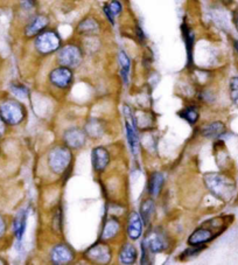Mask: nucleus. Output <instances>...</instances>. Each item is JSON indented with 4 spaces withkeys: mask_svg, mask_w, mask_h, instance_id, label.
<instances>
[{
    "mask_svg": "<svg viewBox=\"0 0 238 265\" xmlns=\"http://www.w3.org/2000/svg\"><path fill=\"white\" fill-rule=\"evenodd\" d=\"M207 188L222 201H229L235 192V184L230 178L219 173H209L204 175Z\"/></svg>",
    "mask_w": 238,
    "mask_h": 265,
    "instance_id": "1",
    "label": "nucleus"
},
{
    "mask_svg": "<svg viewBox=\"0 0 238 265\" xmlns=\"http://www.w3.org/2000/svg\"><path fill=\"white\" fill-rule=\"evenodd\" d=\"M223 218H215V220H210L207 222V225L209 226L208 228L206 227H202V228H199L198 230L194 231L191 236H189V239H188V242L192 246H201V244L203 243H207L209 241H211V239H214V237H216L217 234L214 233V229H219L221 231H223L222 229L224 228L223 226Z\"/></svg>",
    "mask_w": 238,
    "mask_h": 265,
    "instance_id": "2",
    "label": "nucleus"
},
{
    "mask_svg": "<svg viewBox=\"0 0 238 265\" xmlns=\"http://www.w3.org/2000/svg\"><path fill=\"white\" fill-rule=\"evenodd\" d=\"M72 163V152L65 146L53 148L48 156V165L56 174H62Z\"/></svg>",
    "mask_w": 238,
    "mask_h": 265,
    "instance_id": "3",
    "label": "nucleus"
},
{
    "mask_svg": "<svg viewBox=\"0 0 238 265\" xmlns=\"http://www.w3.org/2000/svg\"><path fill=\"white\" fill-rule=\"evenodd\" d=\"M0 117L8 125H16V124H20L23 121V107L14 99H7L0 105Z\"/></svg>",
    "mask_w": 238,
    "mask_h": 265,
    "instance_id": "4",
    "label": "nucleus"
},
{
    "mask_svg": "<svg viewBox=\"0 0 238 265\" xmlns=\"http://www.w3.org/2000/svg\"><path fill=\"white\" fill-rule=\"evenodd\" d=\"M61 46V39L54 31L41 32L36 35L35 39V48L40 54H52L56 52Z\"/></svg>",
    "mask_w": 238,
    "mask_h": 265,
    "instance_id": "5",
    "label": "nucleus"
},
{
    "mask_svg": "<svg viewBox=\"0 0 238 265\" xmlns=\"http://www.w3.org/2000/svg\"><path fill=\"white\" fill-rule=\"evenodd\" d=\"M57 61L61 65L67 68H75L81 63L82 52L75 45H67L62 47L57 54Z\"/></svg>",
    "mask_w": 238,
    "mask_h": 265,
    "instance_id": "6",
    "label": "nucleus"
},
{
    "mask_svg": "<svg viewBox=\"0 0 238 265\" xmlns=\"http://www.w3.org/2000/svg\"><path fill=\"white\" fill-rule=\"evenodd\" d=\"M49 80H51L53 84L59 86V88H68L73 81V73L69 68L61 65L60 68L53 70L51 75H49Z\"/></svg>",
    "mask_w": 238,
    "mask_h": 265,
    "instance_id": "7",
    "label": "nucleus"
},
{
    "mask_svg": "<svg viewBox=\"0 0 238 265\" xmlns=\"http://www.w3.org/2000/svg\"><path fill=\"white\" fill-rule=\"evenodd\" d=\"M85 140H87V135L79 127H72L64 132V142L70 148L82 147L85 144Z\"/></svg>",
    "mask_w": 238,
    "mask_h": 265,
    "instance_id": "8",
    "label": "nucleus"
},
{
    "mask_svg": "<svg viewBox=\"0 0 238 265\" xmlns=\"http://www.w3.org/2000/svg\"><path fill=\"white\" fill-rule=\"evenodd\" d=\"M85 257L97 263H108L111 259V252L104 244H96L85 252Z\"/></svg>",
    "mask_w": 238,
    "mask_h": 265,
    "instance_id": "9",
    "label": "nucleus"
},
{
    "mask_svg": "<svg viewBox=\"0 0 238 265\" xmlns=\"http://www.w3.org/2000/svg\"><path fill=\"white\" fill-rule=\"evenodd\" d=\"M48 24H49V19L47 15H43V14L35 15L34 18H32L31 21L28 23V25L26 26L25 34H26L28 38L36 36L48 26Z\"/></svg>",
    "mask_w": 238,
    "mask_h": 265,
    "instance_id": "10",
    "label": "nucleus"
},
{
    "mask_svg": "<svg viewBox=\"0 0 238 265\" xmlns=\"http://www.w3.org/2000/svg\"><path fill=\"white\" fill-rule=\"evenodd\" d=\"M91 161L96 172H103L110 161L109 152L104 147H96L91 153Z\"/></svg>",
    "mask_w": 238,
    "mask_h": 265,
    "instance_id": "11",
    "label": "nucleus"
},
{
    "mask_svg": "<svg viewBox=\"0 0 238 265\" xmlns=\"http://www.w3.org/2000/svg\"><path fill=\"white\" fill-rule=\"evenodd\" d=\"M51 258L52 262H54L56 264H65L73 260L74 254L67 246L60 244V246H56L54 249L52 250Z\"/></svg>",
    "mask_w": 238,
    "mask_h": 265,
    "instance_id": "12",
    "label": "nucleus"
},
{
    "mask_svg": "<svg viewBox=\"0 0 238 265\" xmlns=\"http://www.w3.org/2000/svg\"><path fill=\"white\" fill-rule=\"evenodd\" d=\"M142 234V220L138 213L133 212L130 215L127 223V235L131 239H138Z\"/></svg>",
    "mask_w": 238,
    "mask_h": 265,
    "instance_id": "13",
    "label": "nucleus"
},
{
    "mask_svg": "<svg viewBox=\"0 0 238 265\" xmlns=\"http://www.w3.org/2000/svg\"><path fill=\"white\" fill-rule=\"evenodd\" d=\"M147 249L152 252H162L165 250V241L157 233H152L149 237H146V241L142 243Z\"/></svg>",
    "mask_w": 238,
    "mask_h": 265,
    "instance_id": "14",
    "label": "nucleus"
},
{
    "mask_svg": "<svg viewBox=\"0 0 238 265\" xmlns=\"http://www.w3.org/2000/svg\"><path fill=\"white\" fill-rule=\"evenodd\" d=\"M225 131V126L223 123L221 122H214L208 124L203 127L202 135L207 138H219V137L222 136Z\"/></svg>",
    "mask_w": 238,
    "mask_h": 265,
    "instance_id": "15",
    "label": "nucleus"
},
{
    "mask_svg": "<svg viewBox=\"0 0 238 265\" xmlns=\"http://www.w3.org/2000/svg\"><path fill=\"white\" fill-rule=\"evenodd\" d=\"M26 221H27V212H20L18 215H16L15 220H14V225H13V229H14V234L15 237L18 241H21L25 229H26Z\"/></svg>",
    "mask_w": 238,
    "mask_h": 265,
    "instance_id": "16",
    "label": "nucleus"
},
{
    "mask_svg": "<svg viewBox=\"0 0 238 265\" xmlns=\"http://www.w3.org/2000/svg\"><path fill=\"white\" fill-rule=\"evenodd\" d=\"M119 258H121L122 263L132 264L135 262V258H137V250H135V248L132 246V244L127 243L122 248Z\"/></svg>",
    "mask_w": 238,
    "mask_h": 265,
    "instance_id": "17",
    "label": "nucleus"
},
{
    "mask_svg": "<svg viewBox=\"0 0 238 265\" xmlns=\"http://www.w3.org/2000/svg\"><path fill=\"white\" fill-rule=\"evenodd\" d=\"M98 30H100V28H98V24L96 20L92 18L84 19L83 21L79 25V32L82 33V34L92 35V34H96Z\"/></svg>",
    "mask_w": 238,
    "mask_h": 265,
    "instance_id": "18",
    "label": "nucleus"
},
{
    "mask_svg": "<svg viewBox=\"0 0 238 265\" xmlns=\"http://www.w3.org/2000/svg\"><path fill=\"white\" fill-rule=\"evenodd\" d=\"M105 127L100 119H91L87 124V132L90 137L92 138H100L101 136H103Z\"/></svg>",
    "mask_w": 238,
    "mask_h": 265,
    "instance_id": "19",
    "label": "nucleus"
},
{
    "mask_svg": "<svg viewBox=\"0 0 238 265\" xmlns=\"http://www.w3.org/2000/svg\"><path fill=\"white\" fill-rule=\"evenodd\" d=\"M163 186V176L160 173H154L150 179L149 190L151 195H159Z\"/></svg>",
    "mask_w": 238,
    "mask_h": 265,
    "instance_id": "20",
    "label": "nucleus"
},
{
    "mask_svg": "<svg viewBox=\"0 0 238 265\" xmlns=\"http://www.w3.org/2000/svg\"><path fill=\"white\" fill-rule=\"evenodd\" d=\"M118 61H119V67H121L122 77L124 78L125 83H127V80H129V74H130V65H131L129 56L126 55L125 52L121 51L118 54Z\"/></svg>",
    "mask_w": 238,
    "mask_h": 265,
    "instance_id": "21",
    "label": "nucleus"
},
{
    "mask_svg": "<svg viewBox=\"0 0 238 265\" xmlns=\"http://www.w3.org/2000/svg\"><path fill=\"white\" fill-rule=\"evenodd\" d=\"M140 212H141V220L145 225H149L152 216L154 214V202L152 200H145L141 204L140 207Z\"/></svg>",
    "mask_w": 238,
    "mask_h": 265,
    "instance_id": "22",
    "label": "nucleus"
},
{
    "mask_svg": "<svg viewBox=\"0 0 238 265\" xmlns=\"http://www.w3.org/2000/svg\"><path fill=\"white\" fill-rule=\"evenodd\" d=\"M119 228V223L113 220V218H110V220L105 223L104 229H103V234H102V238L103 239H111L112 237L117 235Z\"/></svg>",
    "mask_w": 238,
    "mask_h": 265,
    "instance_id": "23",
    "label": "nucleus"
},
{
    "mask_svg": "<svg viewBox=\"0 0 238 265\" xmlns=\"http://www.w3.org/2000/svg\"><path fill=\"white\" fill-rule=\"evenodd\" d=\"M122 10H123V6L118 0H112L109 5H106L104 7L105 14L112 25L114 24V16H117L119 13H121Z\"/></svg>",
    "mask_w": 238,
    "mask_h": 265,
    "instance_id": "24",
    "label": "nucleus"
},
{
    "mask_svg": "<svg viewBox=\"0 0 238 265\" xmlns=\"http://www.w3.org/2000/svg\"><path fill=\"white\" fill-rule=\"evenodd\" d=\"M180 116L191 124H195L199 121V111L196 110V107L194 106H189L183 109L181 113H180Z\"/></svg>",
    "mask_w": 238,
    "mask_h": 265,
    "instance_id": "25",
    "label": "nucleus"
},
{
    "mask_svg": "<svg viewBox=\"0 0 238 265\" xmlns=\"http://www.w3.org/2000/svg\"><path fill=\"white\" fill-rule=\"evenodd\" d=\"M126 135H127V140H129L131 151H132L135 154V153H137V147H138V139H137V136H135L133 126L131 125L129 122H126Z\"/></svg>",
    "mask_w": 238,
    "mask_h": 265,
    "instance_id": "26",
    "label": "nucleus"
},
{
    "mask_svg": "<svg viewBox=\"0 0 238 265\" xmlns=\"http://www.w3.org/2000/svg\"><path fill=\"white\" fill-rule=\"evenodd\" d=\"M230 98L233 104L238 106V77H232L230 80Z\"/></svg>",
    "mask_w": 238,
    "mask_h": 265,
    "instance_id": "27",
    "label": "nucleus"
},
{
    "mask_svg": "<svg viewBox=\"0 0 238 265\" xmlns=\"http://www.w3.org/2000/svg\"><path fill=\"white\" fill-rule=\"evenodd\" d=\"M35 5H36L35 0H20V6H21L22 10L26 12L34 10Z\"/></svg>",
    "mask_w": 238,
    "mask_h": 265,
    "instance_id": "28",
    "label": "nucleus"
},
{
    "mask_svg": "<svg viewBox=\"0 0 238 265\" xmlns=\"http://www.w3.org/2000/svg\"><path fill=\"white\" fill-rule=\"evenodd\" d=\"M13 93L15 95H18V96H26L27 95V89L23 88V86H13Z\"/></svg>",
    "mask_w": 238,
    "mask_h": 265,
    "instance_id": "29",
    "label": "nucleus"
},
{
    "mask_svg": "<svg viewBox=\"0 0 238 265\" xmlns=\"http://www.w3.org/2000/svg\"><path fill=\"white\" fill-rule=\"evenodd\" d=\"M5 230H6V223H5V220H4V217L0 215V238H2L4 234H5Z\"/></svg>",
    "mask_w": 238,
    "mask_h": 265,
    "instance_id": "30",
    "label": "nucleus"
},
{
    "mask_svg": "<svg viewBox=\"0 0 238 265\" xmlns=\"http://www.w3.org/2000/svg\"><path fill=\"white\" fill-rule=\"evenodd\" d=\"M5 130H6V123L4 122V119L0 117V138L5 134Z\"/></svg>",
    "mask_w": 238,
    "mask_h": 265,
    "instance_id": "31",
    "label": "nucleus"
},
{
    "mask_svg": "<svg viewBox=\"0 0 238 265\" xmlns=\"http://www.w3.org/2000/svg\"><path fill=\"white\" fill-rule=\"evenodd\" d=\"M233 46H235V49H236V52L238 53V40H236L235 42H233Z\"/></svg>",
    "mask_w": 238,
    "mask_h": 265,
    "instance_id": "32",
    "label": "nucleus"
},
{
    "mask_svg": "<svg viewBox=\"0 0 238 265\" xmlns=\"http://www.w3.org/2000/svg\"><path fill=\"white\" fill-rule=\"evenodd\" d=\"M236 28H237V31H238V18L236 19Z\"/></svg>",
    "mask_w": 238,
    "mask_h": 265,
    "instance_id": "33",
    "label": "nucleus"
},
{
    "mask_svg": "<svg viewBox=\"0 0 238 265\" xmlns=\"http://www.w3.org/2000/svg\"><path fill=\"white\" fill-rule=\"evenodd\" d=\"M2 264H5V262H4V260L0 258V265H2Z\"/></svg>",
    "mask_w": 238,
    "mask_h": 265,
    "instance_id": "34",
    "label": "nucleus"
}]
</instances>
